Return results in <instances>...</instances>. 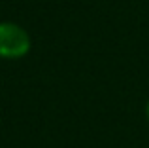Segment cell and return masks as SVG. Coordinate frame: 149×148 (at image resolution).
Returning a JSON list of instances; mask_svg holds the SVG:
<instances>
[{
    "label": "cell",
    "instance_id": "6da1fadb",
    "mask_svg": "<svg viewBox=\"0 0 149 148\" xmlns=\"http://www.w3.org/2000/svg\"><path fill=\"white\" fill-rule=\"evenodd\" d=\"M30 51V36L21 25L0 23V57L19 59Z\"/></svg>",
    "mask_w": 149,
    "mask_h": 148
},
{
    "label": "cell",
    "instance_id": "7a4b0ae2",
    "mask_svg": "<svg viewBox=\"0 0 149 148\" xmlns=\"http://www.w3.org/2000/svg\"><path fill=\"white\" fill-rule=\"evenodd\" d=\"M147 120H149V103H147Z\"/></svg>",
    "mask_w": 149,
    "mask_h": 148
}]
</instances>
